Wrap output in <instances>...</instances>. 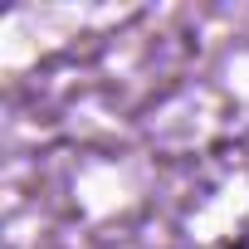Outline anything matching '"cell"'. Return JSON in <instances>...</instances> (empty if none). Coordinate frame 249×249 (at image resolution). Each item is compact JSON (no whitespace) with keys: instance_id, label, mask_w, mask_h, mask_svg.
Returning a JSON list of instances; mask_svg holds the SVG:
<instances>
[{"instance_id":"6da1fadb","label":"cell","mask_w":249,"mask_h":249,"mask_svg":"<svg viewBox=\"0 0 249 249\" xmlns=\"http://www.w3.org/2000/svg\"><path fill=\"white\" fill-rule=\"evenodd\" d=\"M225 249H249V230H239V234H234V239H230Z\"/></svg>"}]
</instances>
